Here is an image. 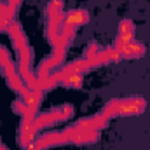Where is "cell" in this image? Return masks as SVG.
Instances as JSON below:
<instances>
[{
  "mask_svg": "<svg viewBox=\"0 0 150 150\" xmlns=\"http://www.w3.org/2000/svg\"><path fill=\"white\" fill-rule=\"evenodd\" d=\"M89 23V12L84 11V9H74V11H68L67 14H63V23L61 26H67V28H79L82 25Z\"/></svg>",
  "mask_w": 150,
  "mask_h": 150,
  "instance_id": "6da1fadb",
  "label": "cell"
},
{
  "mask_svg": "<svg viewBox=\"0 0 150 150\" xmlns=\"http://www.w3.org/2000/svg\"><path fill=\"white\" fill-rule=\"evenodd\" d=\"M117 49H119L120 56L126 58V59H138V58L145 56V52H147L145 44H142V42H138V40H134V38L129 40V42H126L124 45H120V47H117Z\"/></svg>",
  "mask_w": 150,
  "mask_h": 150,
  "instance_id": "7a4b0ae2",
  "label": "cell"
},
{
  "mask_svg": "<svg viewBox=\"0 0 150 150\" xmlns=\"http://www.w3.org/2000/svg\"><path fill=\"white\" fill-rule=\"evenodd\" d=\"M134 38V23L131 19H122L119 23V32H117V38H115V47L124 45L126 42Z\"/></svg>",
  "mask_w": 150,
  "mask_h": 150,
  "instance_id": "3957f363",
  "label": "cell"
},
{
  "mask_svg": "<svg viewBox=\"0 0 150 150\" xmlns=\"http://www.w3.org/2000/svg\"><path fill=\"white\" fill-rule=\"evenodd\" d=\"M84 82V74H72V75H67L59 80L61 86L65 87H72V89H79Z\"/></svg>",
  "mask_w": 150,
  "mask_h": 150,
  "instance_id": "277c9868",
  "label": "cell"
}]
</instances>
